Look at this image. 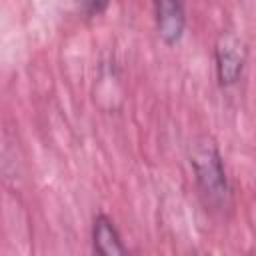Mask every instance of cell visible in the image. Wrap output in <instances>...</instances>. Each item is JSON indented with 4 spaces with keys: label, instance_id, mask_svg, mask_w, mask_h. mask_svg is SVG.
<instances>
[{
    "label": "cell",
    "instance_id": "2",
    "mask_svg": "<svg viewBox=\"0 0 256 256\" xmlns=\"http://www.w3.org/2000/svg\"><path fill=\"white\" fill-rule=\"evenodd\" d=\"M216 72L222 86H232L238 82L244 62H246V46L232 32H222L216 40Z\"/></svg>",
    "mask_w": 256,
    "mask_h": 256
},
{
    "label": "cell",
    "instance_id": "3",
    "mask_svg": "<svg viewBox=\"0 0 256 256\" xmlns=\"http://www.w3.org/2000/svg\"><path fill=\"white\" fill-rule=\"evenodd\" d=\"M184 6L182 0H156V26L166 44H176L184 32Z\"/></svg>",
    "mask_w": 256,
    "mask_h": 256
},
{
    "label": "cell",
    "instance_id": "1",
    "mask_svg": "<svg viewBox=\"0 0 256 256\" xmlns=\"http://www.w3.org/2000/svg\"><path fill=\"white\" fill-rule=\"evenodd\" d=\"M190 162L200 190L212 202H222L228 196V182L218 146L210 136H200L194 140L190 150Z\"/></svg>",
    "mask_w": 256,
    "mask_h": 256
},
{
    "label": "cell",
    "instance_id": "5",
    "mask_svg": "<svg viewBox=\"0 0 256 256\" xmlns=\"http://www.w3.org/2000/svg\"><path fill=\"white\" fill-rule=\"evenodd\" d=\"M76 2H78L80 10H82L84 14L94 16V14H100V12L108 6L110 0H76Z\"/></svg>",
    "mask_w": 256,
    "mask_h": 256
},
{
    "label": "cell",
    "instance_id": "4",
    "mask_svg": "<svg viewBox=\"0 0 256 256\" xmlns=\"http://www.w3.org/2000/svg\"><path fill=\"white\" fill-rule=\"evenodd\" d=\"M92 240H94V250L102 256H116V254H126V246L120 240V234L112 220L104 214L96 216L94 228H92Z\"/></svg>",
    "mask_w": 256,
    "mask_h": 256
}]
</instances>
